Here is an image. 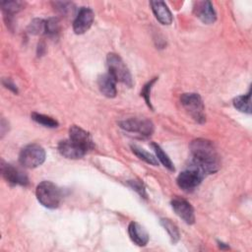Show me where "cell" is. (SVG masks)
I'll use <instances>...</instances> for the list:
<instances>
[{
	"label": "cell",
	"instance_id": "obj_1",
	"mask_svg": "<svg viewBox=\"0 0 252 252\" xmlns=\"http://www.w3.org/2000/svg\"><path fill=\"white\" fill-rule=\"evenodd\" d=\"M191 165L206 174L215 173L220 168V158L214 144L206 139H195L190 144Z\"/></svg>",
	"mask_w": 252,
	"mask_h": 252
},
{
	"label": "cell",
	"instance_id": "obj_23",
	"mask_svg": "<svg viewBox=\"0 0 252 252\" xmlns=\"http://www.w3.org/2000/svg\"><path fill=\"white\" fill-rule=\"evenodd\" d=\"M29 32L32 34L45 33V21L41 19H34L29 26Z\"/></svg>",
	"mask_w": 252,
	"mask_h": 252
},
{
	"label": "cell",
	"instance_id": "obj_26",
	"mask_svg": "<svg viewBox=\"0 0 252 252\" xmlns=\"http://www.w3.org/2000/svg\"><path fill=\"white\" fill-rule=\"evenodd\" d=\"M128 184L131 186V188H133V190L137 191L141 196H143L144 198H146V191H145V187L143 185V183H141L140 181L137 180H130L128 182Z\"/></svg>",
	"mask_w": 252,
	"mask_h": 252
},
{
	"label": "cell",
	"instance_id": "obj_5",
	"mask_svg": "<svg viewBox=\"0 0 252 252\" xmlns=\"http://www.w3.org/2000/svg\"><path fill=\"white\" fill-rule=\"evenodd\" d=\"M45 160V151L37 144H31L24 147L19 155L20 163L28 168H34Z\"/></svg>",
	"mask_w": 252,
	"mask_h": 252
},
{
	"label": "cell",
	"instance_id": "obj_6",
	"mask_svg": "<svg viewBox=\"0 0 252 252\" xmlns=\"http://www.w3.org/2000/svg\"><path fill=\"white\" fill-rule=\"evenodd\" d=\"M205 174L193 166H189L187 169L181 171L177 178L176 183L180 189L185 192H192L202 182Z\"/></svg>",
	"mask_w": 252,
	"mask_h": 252
},
{
	"label": "cell",
	"instance_id": "obj_4",
	"mask_svg": "<svg viewBox=\"0 0 252 252\" xmlns=\"http://www.w3.org/2000/svg\"><path fill=\"white\" fill-rule=\"evenodd\" d=\"M180 102L186 112L198 123L206 121L205 107L201 96L195 93L183 94L180 96Z\"/></svg>",
	"mask_w": 252,
	"mask_h": 252
},
{
	"label": "cell",
	"instance_id": "obj_17",
	"mask_svg": "<svg viewBox=\"0 0 252 252\" xmlns=\"http://www.w3.org/2000/svg\"><path fill=\"white\" fill-rule=\"evenodd\" d=\"M234 107L244 113H251V92L249 91L246 94L238 95L233 99Z\"/></svg>",
	"mask_w": 252,
	"mask_h": 252
},
{
	"label": "cell",
	"instance_id": "obj_21",
	"mask_svg": "<svg viewBox=\"0 0 252 252\" xmlns=\"http://www.w3.org/2000/svg\"><path fill=\"white\" fill-rule=\"evenodd\" d=\"M32 119L33 121H35L36 123L44 126V127H48V128H55L58 126V122L57 120L53 119L50 116L44 115V114H40L37 112H32Z\"/></svg>",
	"mask_w": 252,
	"mask_h": 252
},
{
	"label": "cell",
	"instance_id": "obj_10",
	"mask_svg": "<svg viewBox=\"0 0 252 252\" xmlns=\"http://www.w3.org/2000/svg\"><path fill=\"white\" fill-rule=\"evenodd\" d=\"M171 207L175 214L186 223L193 224L195 222L194 209L189 202L182 198L176 197L171 200Z\"/></svg>",
	"mask_w": 252,
	"mask_h": 252
},
{
	"label": "cell",
	"instance_id": "obj_7",
	"mask_svg": "<svg viewBox=\"0 0 252 252\" xmlns=\"http://www.w3.org/2000/svg\"><path fill=\"white\" fill-rule=\"evenodd\" d=\"M118 124L122 129L128 132L139 133L143 136H151L155 130L153 122L146 118H130L119 121Z\"/></svg>",
	"mask_w": 252,
	"mask_h": 252
},
{
	"label": "cell",
	"instance_id": "obj_11",
	"mask_svg": "<svg viewBox=\"0 0 252 252\" xmlns=\"http://www.w3.org/2000/svg\"><path fill=\"white\" fill-rule=\"evenodd\" d=\"M193 12L204 24L210 25L217 20L216 11L210 1H197L194 3Z\"/></svg>",
	"mask_w": 252,
	"mask_h": 252
},
{
	"label": "cell",
	"instance_id": "obj_9",
	"mask_svg": "<svg viewBox=\"0 0 252 252\" xmlns=\"http://www.w3.org/2000/svg\"><path fill=\"white\" fill-rule=\"evenodd\" d=\"M1 172L5 180L10 185H28L29 179L25 172L20 170L19 168L13 166L12 164L5 163L2 161L1 163Z\"/></svg>",
	"mask_w": 252,
	"mask_h": 252
},
{
	"label": "cell",
	"instance_id": "obj_16",
	"mask_svg": "<svg viewBox=\"0 0 252 252\" xmlns=\"http://www.w3.org/2000/svg\"><path fill=\"white\" fill-rule=\"evenodd\" d=\"M128 233H129L130 239L138 246H145L149 241L148 232L144 229L142 225H140L136 221L130 222L128 226Z\"/></svg>",
	"mask_w": 252,
	"mask_h": 252
},
{
	"label": "cell",
	"instance_id": "obj_20",
	"mask_svg": "<svg viewBox=\"0 0 252 252\" xmlns=\"http://www.w3.org/2000/svg\"><path fill=\"white\" fill-rule=\"evenodd\" d=\"M154 148V151L156 153V157L170 171H174V165L173 162L171 161V159L169 158V157L163 152V150L158 145V144H153L152 145Z\"/></svg>",
	"mask_w": 252,
	"mask_h": 252
},
{
	"label": "cell",
	"instance_id": "obj_25",
	"mask_svg": "<svg viewBox=\"0 0 252 252\" xmlns=\"http://www.w3.org/2000/svg\"><path fill=\"white\" fill-rule=\"evenodd\" d=\"M156 80H157V78H155L154 80H152L151 82H149L147 85H145V87H144V89H143V91H142V93H141L142 96H143V97L145 98V100H146V103H147L150 107H152V105H151V100H150V91H151V89H152L153 84L156 82Z\"/></svg>",
	"mask_w": 252,
	"mask_h": 252
},
{
	"label": "cell",
	"instance_id": "obj_3",
	"mask_svg": "<svg viewBox=\"0 0 252 252\" xmlns=\"http://www.w3.org/2000/svg\"><path fill=\"white\" fill-rule=\"evenodd\" d=\"M106 62L108 66V73L116 80V82H121L128 87H132L133 79L131 73L118 54H107Z\"/></svg>",
	"mask_w": 252,
	"mask_h": 252
},
{
	"label": "cell",
	"instance_id": "obj_13",
	"mask_svg": "<svg viewBox=\"0 0 252 252\" xmlns=\"http://www.w3.org/2000/svg\"><path fill=\"white\" fill-rule=\"evenodd\" d=\"M58 152L64 158H72V159L81 158L87 153L83 148H81L79 145H77L76 143H74L70 139L61 141L58 144Z\"/></svg>",
	"mask_w": 252,
	"mask_h": 252
},
{
	"label": "cell",
	"instance_id": "obj_2",
	"mask_svg": "<svg viewBox=\"0 0 252 252\" xmlns=\"http://www.w3.org/2000/svg\"><path fill=\"white\" fill-rule=\"evenodd\" d=\"M37 201L45 208L55 209L59 206L62 199L61 189L51 181L40 182L35 189Z\"/></svg>",
	"mask_w": 252,
	"mask_h": 252
},
{
	"label": "cell",
	"instance_id": "obj_12",
	"mask_svg": "<svg viewBox=\"0 0 252 252\" xmlns=\"http://www.w3.org/2000/svg\"><path fill=\"white\" fill-rule=\"evenodd\" d=\"M69 139L83 148L86 152L94 148V143L91 135L79 126L72 125L69 129Z\"/></svg>",
	"mask_w": 252,
	"mask_h": 252
},
{
	"label": "cell",
	"instance_id": "obj_8",
	"mask_svg": "<svg viewBox=\"0 0 252 252\" xmlns=\"http://www.w3.org/2000/svg\"><path fill=\"white\" fill-rule=\"evenodd\" d=\"M94 19V14L92 9L88 7H82L74 22H73V31L77 34H82L85 33L93 25Z\"/></svg>",
	"mask_w": 252,
	"mask_h": 252
},
{
	"label": "cell",
	"instance_id": "obj_22",
	"mask_svg": "<svg viewBox=\"0 0 252 252\" xmlns=\"http://www.w3.org/2000/svg\"><path fill=\"white\" fill-rule=\"evenodd\" d=\"M3 11L7 15H13L22 9V2L19 1H5L1 3Z\"/></svg>",
	"mask_w": 252,
	"mask_h": 252
},
{
	"label": "cell",
	"instance_id": "obj_15",
	"mask_svg": "<svg viewBox=\"0 0 252 252\" xmlns=\"http://www.w3.org/2000/svg\"><path fill=\"white\" fill-rule=\"evenodd\" d=\"M152 10L159 23L162 25H170L172 22V15L168 7L163 1H151Z\"/></svg>",
	"mask_w": 252,
	"mask_h": 252
},
{
	"label": "cell",
	"instance_id": "obj_19",
	"mask_svg": "<svg viewBox=\"0 0 252 252\" xmlns=\"http://www.w3.org/2000/svg\"><path fill=\"white\" fill-rule=\"evenodd\" d=\"M160 224L167 231V233L171 239V242L176 243L180 237V233H179L177 226L168 219H160Z\"/></svg>",
	"mask_w": 252,
	"mask_h": 252
},
{
	"label": "cell",
	"instance_id": "obj_18",
	"mask_svg": "<svg viewBox=\"0 0 252 252\" xmlns=\"http://www.w3.org/2000/svg\"><path fill=\"white\" fill-rule=\"evenodd\" d=\"M131 149H132V152L142 160L146 161L147 163L149 164H152V165H158V159L156 157H154L152 154L148 153L147 151H145L143 148L139 147V146H136V145H132L131 146Z\"/></svg>",
	"mask_w": 252,
	"mask_h": 252
},
{
	"label": "cell",
	"instance_id": "obj_24",
	"mask_svg": "<svg viewBox=\"0 0 252 252\" xmlns=\"http://www.w3.org/2000/svg\"><path fill=\"white\" fill-rule=\"evenodd\" d=\"M60 26L57 18H49L45 21V33L55 35L59 32Z\"/></svg>",
	"mask_w": 252,
	"mask_h": 252
},
{
	"label": "cell",
	"instance_id": "obj_14",
	"mask_svg": "<svg viewBox=\"0 0 252 252\" xmlns=\"http://www.w3.org/2000/svg\"><path fill=\"white\" fill-rule=\"evenodd\" d=\"M97 85L100 93L104 96L114 97L116 95V80L109 73L100 75L97 79Z\"/></svg>",
	"mask_w": 252,
	"mask_h": 252
}]
</instances>
